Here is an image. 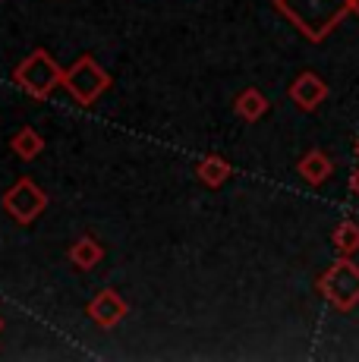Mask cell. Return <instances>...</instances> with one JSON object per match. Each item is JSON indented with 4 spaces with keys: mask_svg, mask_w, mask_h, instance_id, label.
<instances>
[{
    "mask_svg": "<svg viewBox=\"0 0 359 362\" xmlns=\"http://www.w3.org/2000/svg\"><path fill=\"white\" fill-rule=\"evenodd\" d=\"M319 290L334 309L350 312L353 305H359V264L350 262V255L337 259L319 277Z\"/></svg>",
    "mask_w": 359,
    "mask_h": 362,
    "instance_id": "cell-3",
    "label": "cell"
},
{
    "mask_svg": "<svg viewBox=\"0 0 359 362\" xmlns=\"http://www.w3.org/2000/svg\"><path fill=\"white\" fill-rule=\"evenodd\" d=\"M101 259H105V249H101L92 236H79V240L70 246V262L76 264V268H82V271L101 264Z\"/></svg>",
    "mask_w": 359,
    "mask_h": 362,
    "instance_id": "cell-11",
    "label": "cell"
},
{
    "mask_svg": "<svg viewBox=\"0 0 359 362\" xmlns=\"http://www.w3.org/2000/svg\"><path fill=\"white\" fill-rule=\"evenodd\" d=\"M0 331H4V318H0Z\"/></svg>",
    "mask_w": 359,
    "mask_h": 362,
    "instance_id": "cell-16",
    "label": "cell"
},
{
    "mask_svg": "<svg viewBox=\"0 0 359 362\" xmlns=\"http://www.w3.org/2000/svg\"><path fill=\"white\" fill-rule=\"evenodd\" d=\"M350 186H353V192H356V196H359V170L353 173V180H350Z\"/></svg>",
    "mask_w": 359,
    "mask_h": 362,
    "instance_id": "cell-14",
    "label": "cell"
},
{
    "mask_svg": "<svg viewBox=\"0 0 359 362\" xmlns=\"http://www.w3.org/2000/svg\"><path fill=\"white\" fill-rule=\"evenodd\" d=\"M274 6H278L309 41L328 38L331 29H334L347 13H353V0H274Z\"/></svg>",
    "mask_w": 359,
    "mask_h": 362,
    "instance_id": "cell-1",
    "label": "cell"
},
{
    "mask_svg": "<svg viewBox=\"0 0 359 362\" xmlns=\"http://www.w3.org/2000/svg\"><path fill=\"white\" fill-rule=\"evenodd\" d=\"M45 208H47V192L38 189V183L29 177H23L19 183H13L10 189L4 192V211L23 227L38 221V214L45 211Z\"/></svg>",
    "mask_w": 359,
    "mask_h": 362,
    "instance_id": "cell-5",
    "label": "cell"
},
{
    "mask_svg": "<svg viewBox=\"0 0 359 362\" xmlns=\"http://www.w3.org/2000/svg\"><path fill=\"white\" fill-rule=\"evenodd\" d=\"M126 315H129V305L123 303L114 290H101V293L88 303V318H92L98 328H114V325H120Z\"/></svg>",
    "mask_w": 359,
    "mask_h": 362,
    "instance_id": "cell-6",
    "label": "cell"
},
{
    "mask_svg": "<svg viewBox=\"0 0 359 362\" xmlns=\"http://www.w3.org/2000/svg\"><path fill=\"white\" fill-rule=\"evenodd\" d=\"M230 173H233V167L227 164L224 158H218V155H205L202 161L196 164V177L202 180L205 186H211V189H218L220 183H227Z\"/></svg>",
    "mask_w": 359,
    "mask_h": 362,
    "instance_id": "cell-9",
    "label": "cell"
},
{
    "mask_svg": "<svg viewBox=\"0 0 359 362\" xmlns=\"http://www.w3.org/2000/svg\"><path fill=\"white\" fill-rule=\"evenodd\" d=\"M107 86H110L107 69L101 66L95 57H88V54H82V57L64 73V88L82 104V107H88V104L98 101Z\"/></svg>",
    "mask_w": 359,
    "mask_h": 362,
    "instance_id": "cell-4",
    "label": "cell"
},
{
    "mask_svg": "<svg viewBox=\"0 0 359 362\" xmlns=\"http://www.w3.org/2000/svg\"><path fill=\"white\" fill-rule=\"evenodd\" d=\"M296 170H300V177L306 180V183L319 186V183H324V180L331 177V170H334V164H331V158L324 155V151L312 148V151H309V155H302V161L296 164Z\"/></svg>",
    "mask_w": 359,
    "mask_h": 362,
    "instance_id": "cell-8",
    "label": "cell"
},
{
    "mask_svg": "<svg viewBox=\"0 0 359 362\" xmlns=\"http://www.w3.org/2000/svg\"><path fill=\"white\" fill-rule=\"evenodd\" d=\"M353 13H359V0H353Z\"/></svg>",
    "mask_w": 359,
    "mask_h": 362,
    "instance_id": "cell-15",
    "label": "cell"
},
{
    "mask_svg": "<svg viewBox=\"0 0 359 362\" xmlns=\"http://www.w3.org/2000/svg\"><path fill=\"white\" fill-rule=\"evenodd\" d=\"M10 148L16 151V155L23 158V161H32V158H38V155H41V148H45V139H41L32 127H23V129L16 132V136L10 139Z\"/></svg>",
    "mask_w": 359,
    "mask_h": 362,
    "instance_id": "cell-12",
    "label": "cell"
},
{
    "mask_svg": "<svg viewBox=\"0 0 359 362\" xmlns=\"http://www.w3.org/2000/svg\"><path fill=\"white\" fill-rule=\"evenodd\" d=\"M331 243H334V249L341 255L359 252V224H356V221H341V224H337V230H334V236H331Z\"/></svg>",
    "mask_w": 359,
    "mask_h": 362,
    "instance_id": "cell-13",
    "label": "cell"
},
{
    "mask_svg": "<svg viewBox=\"0 0 359 362\" xmlns=\"http://www.w3.org/2000/svg\"><path fill=\"white\" fill-rule=\"evenodd\" d=\"M233 110H237L240 120L255 123V120H261V117H265L268 98L259 92V88H246V92H240V98H237V104H233Z\"/></svg>",
    "mask_w": 359,
    "mask_h": 362,
    "instance_id": "cell-10",
    "label": "cell"
},
{
    "mask_svg": "<svg viewBox=\"0 0 359 362\" xmlns=\"http://www.w3.org/2000/svg\"><path fill=\"white\" fill-rule=\"evenodd\" d=\"M64 73H66V69H60L57 60H54L47 51H41V47H38V51H32L29 57L16 66L13 79H16L19 88H25L32 98L41 101V98H47V95H51L57 86H64Z\"/></svg>",
    "mask_w": 359,
    "mask_h": 362,
    "instance_id": "cell-2",
    "label": "cell"
},
{
    "mask_svg": "<svg viewBox=\"0 0 359 362\" xmlns=\"http://www.w3.org/2000/svg\"><path fill=\"white\" fill-rule=\"evenodd\" d=\"M290 98H293L296 107H302V110H315L319 104L328 98V86H324V79L322 76H315V73H300L293 79V86H290Z\"/></svg>",
    "mask_w": 359,
    "mask_h": 362,
    "instance_id": "cell-7",
    "label": "cell"
}]
</instances>
